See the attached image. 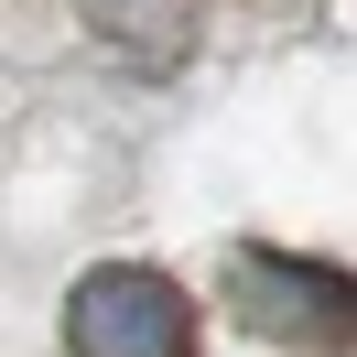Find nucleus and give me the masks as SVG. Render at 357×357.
<instances>
[{
	"mask_svg": "<svg viewBox=\"0 0 357 357\" xmlns=\"http://www.w3.org/2000/svg\"><path fill=\"white\" fill-rule=\"evenodd\" d=\"M227 303H238L249 335L271 347H314V357H347V271L325 260H292V249H238L227 260Z\"/></svg>",
	"mask_w": 357,
	"mask_h": 357,
	"instance_id": "obj_2",
	"label": "nucleus"
},
{
	"mask_svg": "<svg viewBox=\"0 0 357 357\" xmlns=\"http://www.w3.org/2000/svg\"><path fill=\"white\" fill-rule=\"evenodd\" d=\"M66 357H195V303H184V282H162V271H141V260L87 271L76 303H66Z\"/></svg>",
	"mask_w": 357,
	"mask_h": 357,
	"instance_id": "obj_1",
	"label": "nucleus"
},
{
	"mask_svg": "<svg viewBox=\"0 0 357 357\" xmlns=\"http://www.w3.org/2000/svg\"><path fill=\"white\" fill-rule=\"evenodd\" d=\"M87 22L109 33L119 54H141V66H174L184 33H195V0H87Z\"/></svg>",
	"mask_w": 357,
	"mask_h": 357,
	"instance_id": "obj_3",
	"label": "nucleus"
}]
</instances>
